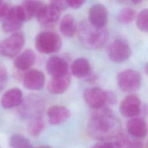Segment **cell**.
Segmentation results:
<instances>
[{
  "label": "cell",
  "mask_w": 148,
  "mask_h": 148,
  "mask_svg": "<svg viewBox=\"0 0 148 148\" xmlns=\"http://www.w3.org/2000/svg\"><path fill=\"white\" fill-rule=\"evenodd\" d=\"M87 131L93 139L108 141L121 134V124L114 114L109 109H100L90 117Z\"/></svg>",
  "instance_id": "cell-1"
},
{
  "label": "cell",
  "mask_w": 148,
  "mask_h": 148,
  "mask_svg": "<svg viewBox=\"0 0 148 148\" xmlns=\"http://www.w3.org/2000/svg\"><path fill=\"white\" fill-rule=\"evenodd\" d=\"M77 36L84 47L94 50L105 45L109 38V31L106 27H96L88 20H84L78 26Z\"/></svg>",
  "instance_id": "cell-2"
},
{
  "label": "cell",
  "mask_w": 148,
  "mask_h": 148,
  "mask_svg": "<svg viewBox=\"0 0 148 148\" xmlns=\"http://www.w3.org/2000/svg\"><path fill=\"white\" fill-rule=\"evenodd\" d=\"M62 46L60 36L56 32L43 31L38 34L35 39L36 50L43 54H51L58 52Z\"/></svg>",
  "instance_id": "cell-3"
},
{
  "label": "cell",
  "mask_w": 148,
  "mask_h": 148,
  "mask_svg": "<svg viewBox=\"0 0 148 148\" xmlns=\"http://www.w3.org/2000/svg\"><path fill=\"white\" fill-rule=\"evenodd\" d=\"M107 54L111 61L116 63H121L130 58L131 49L125 39L117 38L108 45Z\"/></svg>",
  "instance_id": "cell-4"
},
{
  "label": "cell",
  "mask_w": 148,
  "mask_h": 148,
  "mask_svg": "<svg viewBox=\"0 0 148 148\" xmlns=\"http://www.w3.org/2000/svg\"><path fill=\"white\" fill-rule=\"evenodd\" d=\"M141 76L137 71L127 69L119 72L117 82L120 88L124 92H133L138 90L141 84Z\"/></svg>",
  "instance_id": "cell-5"
},
{
  "label": "cell",
  "mask_w": 148,
  "mask_h": 148,
  "mask_svg": "<svg viewBox=\"0 0 148 148\" xmlns=\"http://www.w3.org/2000/svg\"><path fill=\"white\" fill-rule=\"evenodd\" d=\"M24 42V36L22 33L16 32L12 34L1 42V54L6 57L17 56L22 49Z\"/></svg>",
  "instance_id": "cell-6"
},
{
  "label": "cell",
  "mask_w": 148,
  "mask_h": 148,
  "mask_svg": "<svg viewBox=\"0 0 148 148\" xmlns=\"http://www.w3.org/2000/svg\"><path fill=\"white\" fill-rule=\"evenodd\" d=\"M83 96L87 104L94 109H100L108 103V92L99 87L86 88Z\"/></svg>",
  "instance_id": "cell-7"
},
{
  "label": "cell",
  "mask_w": 148,
  "mask_h": 148,
  "mask_svg": "<svg viewBox=\"0 0 148 148\" xmlns=\"http://www.w3.org/2000/svg\"><path fill=\"white\" fill-rule=\"evenodd\" d=\"M19 110L21 116L30 119L40 117L43 109V103L39 97L32 95L27 97Z\"/></svg>",
  "instance_id": "cell-8"
},
{
  "label": "cell",
  "mask_w": 148,
  "mask_h": 148,
  "mask_svg": "<svg viewBox=\"0 0 148 148\" xmlns=\"http://www.w3.org/2000/svg\"><path fill=\"white\" fill-rule=\"evenodd\" d=\"M2 21V28L5 32H14L18 30L25 21L20 5L12 7L9 13Z\"/></svg>",
  "instance_id": "cell-9"
},
{
  "label": "cell",
  "mask_w": 148,
  "mask_h": 148,
  "mask_svg": "<svg viewBox=\"0 0 148 148\" xmlns=\"http://www.w3.org/2000/svg\"><path fill=\"white\" fill-rule=\"evenodd\" d=\"M121 114L126 118L137 117L141 112V102L135 94H129L123 98L120 104Z\"/></svg>",
  "instance_id": "cell-10"
},
{
  "label": "cell",
  "mask_w": 148,
  "mask_h": 148,
  "mask_svg": "<svg viewBox=\"0 0 148 148\" xmlns=\"http://www.w3.org/2000/svg\"><path fill=\"white\" fill-rule=\"evenodd\" d=\"M46 68L51 77L62 76L69 73L68 62L58 56L49 57L46 64Z\"/></svg>",
  "instance_id": "cell-11"
},
{
  "label": "cell",
  "mask_w": 148,
  "mask_h": 148,
  "mask_svg": "<svg viewBox=\"0 0 148 148\" xmlns=\"http://www.w3.org/2000/svg\"><path fill=\"white\" fill-rule=\"evenodd\" d=\"M60 13L61 10L56 6L50 3L44 6L36 18L42 25L50 27L58 20Z\"/></svg>",
  "instance_id": "cell-12"
},
{
  "label": "cell",
  "mask_w": 148,
  "mask_h": 148,
  "mask_svg": "<svg viewBox=\"0 0 148 148\" xmlns=\"http://www.w3.org/2000/svg\"><path fill=\"white\" fill-rule=\"evenodd\" d=\"M45 82L44 73L38 69H31L27 71L23 76V84L25 87L30 90H41Z\"/></svg>",
  "instance_id": "cell-13"
},
{
  "label": "cell",
  "mask_w": 148,
  "mask_h": 148,
  "mask_svg": "<svg viewBox=\"0 0 148 148\" xmlns=\"http://www.w3.org/2000/svg\"><path fill=\"white\" fill-rule=\"evenodd\" d=\"M88 17V20L95 26L105 27L108 18L107 9L102 4H94L89 9Z\"/></svg>",
  "instance_id": "cell-14"
},
{
  "label": "cell",
  "mask_w": 148,
  "mask_h": 148,
  "mask_svg": "<svg viewBox=\"0 0 148 148\" xmlns=\"http://www.w3.org/2000/svg\"><path fill=\"white\" fill-rule=\"evenodd\" d=\"M126 127L128 134L137 139L145 136L148 131L145 120L138 117L130 119L127 123Z\"/></svg>",
  "instance_id": "cell-15"
},
{
  "label": "cell",
  "mask_w": 148,
  "mask_h": 148,
  "mask_svg": "<svg viewBox=\"0 0 148 148\" xmlns=\"http://www.w3.org/2000/svg\"><path fill=\"white\" fill-rule=\"evenodd\" d=\"M47 115L50 124L58 125L65 122L70 117L71 113L65 106L56 105L48 109Z\"/></svg>",
  "instance_id": "cell-16"
},
{
  "label": "cell",
  "mask_w": 148,
  "mask_h": 148,
  "mask_svg": "<svg viewBox=\"0 0 148 148\" xmlns=\"http://www.w3.org/2000/svg\"><path fill=\"white\" fill-rule=\"evenodd\" d=\"M23 102L22 91L16 87L6 91L1 98V105L5 109H10L19 106Z\"/></svg>",
  "instance_id": "cell-17"
},
{
  "label": "cell",
  "mask_w": 148,
  "mask_h": 148,
  "mask_svg": "<svg viewBox=\"0 0 148 148\" xmlns=\"http://www.w3.org/2000/svg\"><path fill=\"white\" fill-rule=\"evenodd\" d=\"M71 80L70 72L62 76L51 77L47 84V90L53 94H62L68 88Z\"/></svg>",
  "instance_id": "cell-18"
},
{
  "label": "cell",
  "mask_w": 148,
  "mask_h": 148,
  "mask_svg": "<svg viewBox=\"0 0 148 148\" xmlns=\"http://www.w3.org/2000/svg\"><path fill=\"white\" fill-rule=\"evenodd\" d=\"M45 4L43 2L39 1H25L20 5L24 21L31 20L33 17H37L40 10L44 7Z\"/></svg>",
  "instance_id": "cell-19"
},
{
  "label": "cell",
  "mask_w": 148,
  "mask_h": 148,
  "mask_svg": "<svg viewBox=\"0 0 148 148\" xmlns=\"http://www.w3.org/2000/svg\"><path fill=\"white\" fill-rule=\"evenodd\" d=\"M36 61V54L31 49H26L18 54L14 59L13 64L16 68L20 71L29 69Z\"/></svg>",
  "instance_id": "cell-20"
},
{
  "label": "cell",
  "mask_w": 148,
  "mask_h": 148,
  "mask_svg": "<svg viewBox=\"0 0 148 148\" xmlns=\"http://www.w3.org/2000/svg\"><path fill=\"white\" fill-rule=\"evenodd\" d=\"M91 65L88 60L81 57L75 60L71 65L72 75L77 78L88 77L91 73Z\"/></svg>",
  "instance_id": "cell-21"
},
{
  "label": "cell",
  "mask_w": 148,
  "mask_h": 148,
  "mask_svg": "<svg viewBox=\"0 0 148 148\" xmlns=\"http://www.w3.org/2000/svg\"><path fill=\"white\" fill-rule=\"evenodd\" d=\"M76 29L73 17L70 14H66L64 16L60 24V30L61 34L65 36L71 37L75 34Z\"/></svg>",
  "instance_id": "cell-22"
},
{
  "label": "cell",
  "mask_w": 148,
  "mask_h": 148,
  "mask_svg": "<svg viewBox=\"0 0 148 148\" xmlns=\"http://www.w3.org/2000/svg\"><path fill=\"white\" fill-rule=\"evenodd\" d=\"M116 138L121 148H143V143L132 136L121 133Z\"/></svg>",
  "instance_id": "cell-23"
},
{
  "label": "cell",
  "mask_w": 148,
  "mask_h": 148,
  "mask_svg": "<svg viewBox=\"0 0 148 148\" xmlns=\"http://www.w3.org/2000/svg\"><path fill=\"white\" fill-rule=\"evenodd\" d=\"M45 128V123L43 119L40 117L30 119L28 125V131L31 136L36 138L39 136Z\"/></svg>",
  "instance_id": "cell-24"
},
{
  "label": "cell",
  "mask_w": 148,
  "mask_h": 148,
  "mask_svg": "<svg viewBox=\"0 0 148 148\" xmlns=\"http://www.w3.org/2000/svg\"><path fill=\"white\" fill-rule=\"evenodd\" d=\"M136 10L131 7H125L119 12L117 19L119 23L122 24H129L136 18Z\"/></svg>",
  "instance_id": "cell-25"
},
{
  "label": "cell",
  "mask_w": 148,
  "mask_h": 148,
  "mask_svg": "<svg viewBox=\"0 0 148 148\" xmlns=\"http://www.w3.org/2000/svg\"><path fill=\"white\" fill-rule=\"evenodd\" d=\"M9 145L12 148H32L30 141L25 136L19 134L11 136Z\"/></svg>",
  "instance_id": "cell-26"
},
{
  "label": "cell",
  "mask_w": 148,
  "mask_h": 148,
  "mask_svg": "<svg viewBox=\"0 0 148 148\" xmlns=\"http://www.w3.org/2000/svg\"><path fill=\"white\" fill-rule=\"evenodd\" d=\"M136 24L140 31L148 32V8L142 10L137 14Z\"/></svg>",
  "instance_id": "cell-27"
},
{
  "label": "cell",
  "mask_w": 148,
  "mask_h": 148,
  "mask_svg": "<svg viewBox=\"0 0 148 148\" xmlns=\"http://www.w3.org/2000/svg\"><path fill=\"white\" fill-rule=\"evenodd\" d=\"M91 148H121L119 144L116 142L101 141L94 144Z\"/></svg>",
  "instance_id": "cell-28"
},
{
  "label": "cell",
  "mask_w": 148,
  "mask_h": 148,
  "mask_svg": "<svg viewBox=\"0 0 148 148\" xmlns=\"http://www.w3.org/2000/svg\"><path fill=\"white\" fill-rule=\"evenodd\" d=\"M12 8L6 2L3 1H0V18L1 20H3L7 16L11 10Z\"/></svg>",
  "instance_id": "cell-29"
},
{
  "label": "cell",
  "mask_w": 148,
  "mask_h": 148,
  "mask_svg": "<svg viewBox=\"0 0 148 148\" xmlns=\"http://www.w3.org/2000/svg\"><path fill=\"white\" fill-rule=\"evenodd\" d=\"M8 81V73L5 67L1 64L0 66V89L2 91L5 87Z\"/></svg>",
  "instance_id": "cell-30"
},
{
  "label": "cell",
  "mask_w": 148,
  "mask_h": 148,
  "mask_svg": "<svg viewBox=\"0 0 148 148\" xmlns=\"http://www.w3.org/2000/svg\"><path fill=\"white\" fill-rule=\"evenodd\" d=\"M50 3L56 6L61 11L65 10L68 7L66 1H51Z\"/></svg>",
  "instance_id": "cell-31"
},
{
  "label": "cell",
  "mask_w": 148,
  "mask_h": 148,
  "mask_svg": "<svg viewBox=\"0 0 148 148\" xmlns=\"http://www.w3.org/2000/svg\"><path fill=\"white\" fill-rule=\"evenodd\" d=\"M68 6L73 8V9H77L79 8L80 6L83 5L84 3V1L82 0H77V1H66Z\"/></svg>",
  "instance_id": "cell-32"
},
{
  "label": "cell",
  "mask_w": 148,
  "mask_h": 148,
  "mask_svg": "<svg viewBox=\"0 0 148 148\" xmlns=\"http://www.w3.org/2000/svg\"><path fill=\"white\" fill-rule=\"evenodd\" d=\"M145 72L148 76V62L146 64L145 66Z\"/></svg>",
  "instance_id": "cell-33"
},
{
  "label": "cell",
  "mask_w": 148,
  "mask_h": 148,
  "mask_svg": "<svg viewBox=\"0 0 148 148\" xmlns=\"http://www.w3.org/2000/svg\"><path fill=\"white\" fill-rule=\"evenodd\" d=\"M133 3H134V4H138V3H140V2H142V1H139V0H134V1H131Z\"/></svg>",
  "instance_id": "cell-34"
},
{
  "label": "cell",
  "mask_w": 148,
  "mask_h": 148,
  "mask_svg": "<svg viewBox=\"0 0 148 148\" xmlns=\"http://www.w3.org/2000/svg\"><path fill=\"white\" fill-rule=\"evenodd\" d=\"M38 148H52L49 146H40V147H38Z\"/></svg>",
  "instance_id": "cell-35"
},
{
  "label": "cell",
  "mask_w": 148,
  "mask_h": 148,
  "mask_svg": "<svg viewBox=\"0 0 148 148\" xmlns=\"http://www.w3.org/2000/svg\"><path fill=\"white\" fill-rule=\"evenodd\" d=\"M147 143H148V141H147Z\"/></svg>",
  "instance_id": "cell-36"
}]
</instances>
